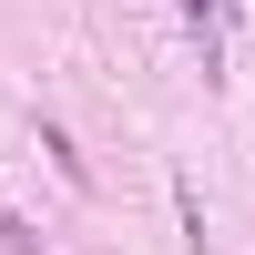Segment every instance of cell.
Here are the masks:
<instances>
[{"mask_svg":"<svg viewBox=\"0 0 255 255\" xmlns=\"http://www.w3.org/2000/svg\"><path fill=\"white\" fill-rule=\"evenodd\" d=\"M215 0H184V31H194V61H204V82H225V31H215Z\"/></svg>","mask_w":255,"mask_h":255,"instance_id":"cell-1","label":"cell"},{"mask_svg":"<svg viewBox=\"0 0 255 255\" xmlns=\"http://www.w3.org/2000/svg\"><path fill=\"white\" fill-rule=\"evenodd\" d=\"M0 255H51V245H41V235H31L20 215H0Z\"/></svg>","mask_w":255,"mask_h":255,"instance_id":"cell-3","label":"cell"},{"mask_svg":"<svg viewBox=\"0 0 255 255\" xmlns=\"http://www.w3.org/2000/svg\"><path fill=\"white\" fill-rule=\"evenodd\" d=\"M41 153H51V163H61V174H72V184H82V143H72V133H61V123H51V113H41Z\"/></svg>","mask_w":255,"mask_h":255,"instance_id":"cell-2","label":"cell"}]
</instances>
